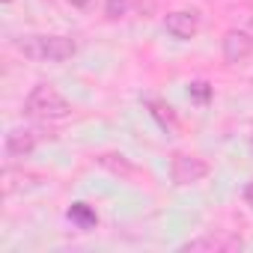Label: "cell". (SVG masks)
I'll return each mask as SVG.
<instances>
[{
    "label": "cell",
    "mask_w": 253,
    "mask_h": 253,
    "mask_svg": "<svg viewBox=\"0 0 253 253\" xmlns=\"http://www.w3.org/2000/svg\"><path fill=\"white\" fill-rule=\"evenodd\" d=\"M250 146H253V134H250Z\"/></svg>",
    "instance_id": "obj_15"
},
{
    "label": "cell",
    "mask_w": 253,
    "mask_h": 253,
    "mask_svg": "<svg viewBox=\"0 0 253 253\" xmlns=\"http://www.w3.org/2000/svg\"><path fill=\"white\" fill-rule=\"evenodd\" d=\"M18 54H24L27 60L36 63H66L78 54V42L72 36L63 33H33V36H21L15 42Z\"/></svg>",
    "instance_id": "obj_1"
},
{
    "label": "cell",
    "mask_w": 253,
    "mask_h": 253,
    "mask_svg": "<svg viewBox=\"0 0 253 253\" xmlns=\"http://www.w3.org/2000/svg\"><path fill=\"white\" fill-rule=\"evenodd\" d=\"M200 27H203V18H200L197 9H176V12H170V15L164 18V30H167L173 39H179V42L194 39V36L200 33Z\"/></svg>",
    "instance_id": "obj_5"
},
{
    "label": "cell",
    "mask_w": 253,
    "mask_h": 253,
    "mask_svg": "<svg viewBox=\"0 0 253 253\" xmlns=\"http://www.w3.org/2000/svg\"><path fill=\"white\" fill-rule=\"evenodd\" d=\"M220 48H223V60H226L229 66L244 63V60L253 54V33H250L247 27H232V30H226Z\"/></svg>",
    "instance_id": "obj_6"
},
{
    "label": "cell",
    "mask_w": 253,
    "mask_h": 253,
    "mask_svg": "<svg viewBox=\"0 0 253 253\" xmlns=\"http://www.w3.org/2000/svg\"><path fill=\"white\" fill-rule=\"evenodd\" d=\"M128 9H131V0H104V15L110 21L125 18V15H128Z\"/></svg>",
    "instance_id": "obj_10"
},
{
    "label": "cell",
    "mask_w": 253,
    "mask_h": 253,
    "mask_svg": "<svg viewBox=\"0 0 253 253\" xmlns=\"http://www.w3.org/2000/svg\"><path fill=\"white\" fill-rule=\"evenodd\" d=\"M209 173H211V167H209V161H203L200 155L173 152V158H170V179H173L176 188L197 185V182H203Z\"/></svg>",
    "instance_id": "obj_4"
},
{
    "label": "cell",
    "mask_w": 253,
    "mask_h": 253,
    "mask_svg": "<svg viewBox=\"0 0 253 253\" xmlns=\"http://www.w3.org/2000/svg\"><path fill=\"white\" fill-rule=\"evenodd\" d=\"M69 220H72V223H78L81 229H92V226L98 223V214H95L86 203H75V206L69 209Z\"/></svg>",
    "instance_id": "obj_9"
},
{
    "label": "cell",
    "mask_w": 253,
    "mask_h": 253,
    "mask_svg": "<svg viewBox=\"0 0 253 253\" xmlns=\"http://www.w3.org/2000/svg\"><path fill=\"white\" fill-rule=\"evenodd\" d=\"M24 113L39 122H57L72 116V104L54 84H36L24 98Z\"/></svg>",
    "instance_id": "obj_2"
},
{
    "label": "cell",
    "mask_w": 253,
    "mask_h": 253,
    "mask_svg": "<svg viewBox=\"0 0 253 253\" xmlns=\"http://www.w3.org/2000/svg\"><path fill=\"white\" fill-rule=\"evenodd\" d=\"M238 250H244V238L226 229L206 232V235H197L179 244V253H238Z\"/></svg>",
    "instance_id": "obj_3"
},
{
    "label": "cell",
    "mask_w": 253,
    "mask_h": 253,
    "mask_svg": "<svg viewBox=\"0 0 253 253\" xmlns=\"http://www.w3.org/2000/svg\"><path fill=\"white\" fill-rule=\"evenodd\" d=\"M244 203H247V206L253 209V179H250V182L244 185Z\"/></svg>",
    "instance_id": "obj_12"
},
{
    "label": "cell",
    "mask_w": 253,
    "mask_h": 253,
    "mask_svg": "<svg viewBox=\"0 0 253 253\" xmlns=\"http://www.w3.org/2000/svg\"><path fill=\"white\" fill-rule=\"evenodd\" d=\"M39 128H12L9 134H6V155L9 158H27V155H33V149L39 146Z\"/></svg>",
    "instance_id": "obj_7"
},
{
    "label": "cell",
    "mask_w": 253,
    "mask_h": 253,
    "mask_svg": "<svg viewBox=\"0 0 253 253\" xmlns=\"http://www.w3.org/2000/svg\"><path fill=\"white\" fill-rule=\"evenodd\" d=\"M188 95H191L194 101H200V104H209V98H211V84H209V81H194V84H188Z\"/></svg>",
    "instance_id": "obj_11"
},
{
    "label": "cell",
    "mask_w": 253,
    "mask_h": 253,
    "mask_svg": "<svg viewBox=\"0 0 253 253\" xmlns=\"http://www.w3.org/2000/svg\"><path fill=\"white\" fill-rule=\"evenodd\" d=\"M72 6H78V9H84V6H89V0H72Z\"/></svg>",
    "instance_id": "obj_13"
},
{
    "label": "cell",
    "mask_w": 253,
    "mask_h": 253,
    "mask_svg": "<svg viewBox=\"0 0 253 253\" xmlns=\"http://www.w3.org/2000/svg\"><path fill=\"white\" fill-rule=\"evenodd\" d=\"M143 104H146V110H149V116L161 125L164 131H176L179 128V119H176V110L167 104V101H161V98H143Z\"/></svg>",
    "instance_id": "obj_8"
},
{
    "label": "cell",
    "mask_w": 253,
    "mask_h": 253,
    "mask_svg": "<svg viewBox=\"0 0 253 253\" xmlns=\"http://www.w3.org/2000/svg\"><path fill=\"white\" fill-rule=\"evenodd\" d=\"M0 3H3V6H9V3H12V0H0Z\"/></svg>",
    "instance_id": "obj_14"
}]
</instances>
